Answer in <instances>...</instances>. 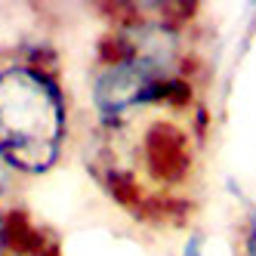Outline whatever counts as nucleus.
<instances>
[{"instance_id":"1","label":"nucleus","mask_w":256,"mask_h":256,"mask_svg":"<svg viewBox=\"0 0 256 256\" xmlns=\"http://www.w3.org/2000/svg\"><path fill=\"white\" fill-rule=\"evenodd\" d=\"M68 139V102L52 71L34 62L0 68V154L16 173L44 176Z\"/></svg>"},{"instance_id":"7","label":"nucleus","mask_w":256,"mask_h":256,"mask_svg":"<svg viewBox=\"0 0 256 256\" xmlns=\"http://www.w3.org/2000/svg\"><path fill=\"white\" fill-rule=\"evenodd\" d=\"M247 256H256V222H253V228L247 234Z\"/></svg>"},{"instance_id":"4","label":"nucleus","mask_w":256,"mask_h":256,"mask_svg":"<svg viewBox=\"0 0 256 256\" xmlns=\"http://www.w3.org/2000/svg\"><path fill=\"white\" fill-rule=\"evenodd\" d=\"M0 256H59V244L25 210H10L4 213Z\"/></svg>"},{"instance_id":"3","label":"nucleus","mask_w":256,"mask_h":256,"mask_svg":"<svg viewBox=\"0 0 256 256\" xmlns=\"http://www.w3.org/2000/svg\"><path fill=\"white\" fill-rule=\"evenodd\" d=\"M142 167L160 186H179L192 173L188 133L173 120H152L142 133Z\"/></svg>"},{"instance_id":"5","label":"nucleus","mask_w":256,"mask_h":256,"mask_svg":"<svg viewBox=\"0 0 256 256\" xmlns=\"http://www.w3.org/2000/svg\"><path fill=\"white\" fill-rule=\"evenodd\" d=\"M12 179H16V170L4 160V154H0V198H4V194L12 188Z\"/></svg>"},{"instance_id":"6","label":"nucleus","mask_w":256,"mask_h":256,"mask_svg":"<svg viewBox=\"0 0 256 256\" xmlns=\"http://www.w3.org/2000/svg\"><path fill=\"white\" fill-rule=\"evenodd\" d=\"M179 256H204V238H200V234H192V238H188V244L182 247Z\"/></svg>"},{"instance_id":"8","label":"nucleus","mask_w":256,"mask_h":256,"mask_svg":"<svg viewBox=\"0 0 256 256\" xmlns=\"http://www.w3.org/2000/svg\"><path fill=\"white\" fill-rule=\"evenodd\" d=\"M0 234H4V213H0Z\"/></svg>"},{"instance_id":"2","label":"nucleus","mask_w":256,"mask_h":256,"mask_svg":"<svg viewBox=\"0 0 256 256\" xmlns=\"http://www.w3.org/2000/svg\"><path fill=\"white\" fill-rule=\"evenodd\" d=\"M99 59L102 65L93 74V108L105 126H120L148 105L186 108L192 102V84L179 71L118 52H99Z\"/></svg>"}]
</instances>
